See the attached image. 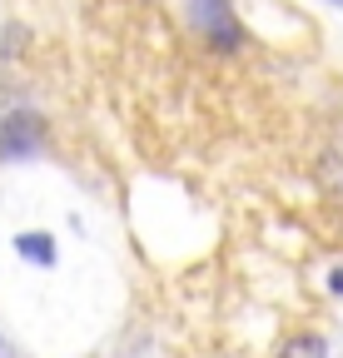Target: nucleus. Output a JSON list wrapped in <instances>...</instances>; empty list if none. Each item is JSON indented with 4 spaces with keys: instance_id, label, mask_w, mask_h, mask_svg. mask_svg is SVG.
Masks as SVG:
<instances>
[{
    "instance_id": "f257e3e1",
    "label": "nucleus",
    "mask_w": 343,
    "mask_h": 358,
    "mask_svg": "<svg viewBox=\"0 0 343 358\" xmlns=\"http://www.w3.org/2000/svg\"><path fill=\"white\" fill-rule=\"evenodd\" d=\"M184 15H189L194 35L209 40V50L234 55L244 45V25L234 15V0H184Z\"/></svg>"
},
{
    "instance_id": "f03ea898",
    "label": "nucleus",
    "mask_w": 343,
    "mask_h": 358,
    "mask_svg": "<svg viewBox=\"0 0 343 358\" xmlns=\"http://www.w3.org/2000/svg\"><path fill=\"white\" fill-rule=\"evenodd\" d=\"M45 150V120L35 110H10L0 115V164H25Z\"/></svg>"
},
{
    "instance_id": "7ed1b4c3",
    "label": "nucleus",
    "mask_w": 343,
    "mask_h": 358,
    "mask_svg": "<svg viewBox=\"0 0 343 358\" xmlns=\"http://www.w3.org/2000/svg\"><path fill=\"white\" fill-rule=\"evenodd\" d=\"M15 254H20L25 264H40V268H55V264H60V249H55V239H50L45 229L15 234Z\"/></svg>"
},
{
    "instance_id": "20e7f679",
    "label": "nucleus",
    "mask_w": 343,
    "mask_h": 358,
    "mask_svg": "<svg viewBox=\"0 0 343 358\" xmlns=\"http://www.w3.org/2000/svg\"><path fill=\"white\" fill-rule=\"evenodd\" d=\"M274 358H328V338L323 334H293Z\"/></svg>"
},
{
    "instance_id": "39448f33",
    "label": "nucleus",
    "mask_w": 343,
    "mask_h": 358,
    "mask_svg": "<svg viewBox=\"0 0 343 358\" xmlns=\"http://www.w3.org/2000/svg\"><path fill=\"white\" fill-rule=\"evenodd\" d=\"M328 294H338V299H343V268H333V274H328Z\"/></svg>"
},
{
    "instance_id": "423d86ee",
    "label": "nucleus",
    "mask_w": 343,
    "mask_h": 358,
    "mask_svg": "<svg viewBox=\"0 0 343 358\" xmlns=\"http://www.w3.org/2000/svg\"><path fill=\"white\" fill-rule=\"evenodd\" d=\"M0 358H10V343H6V338H0Z\"/></svg>"
},
{
    "instance_id": "0eeeda50",
    "label": "nucleus",
    "mask_w": 343,
    "mask_h": 358,
    "mask_svg": "<svg viewBox=\"0 0 343 358\" xmlns=\"http://www.w3.org/2000/svg\"><path fill=\"white\" fill-rule=\"evenodd\" d=\"M328 6H343V0H328Z\"/></svg>"
}]
</instances>
